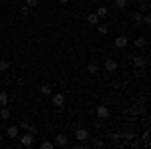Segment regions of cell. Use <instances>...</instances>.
<instances>
[{"mask_svg": "<svg viewBox=\"0 0 151 149\" xmlns=\"http://www.w3.org/2000/svg\"><path fill=\"white\" fill-rule=\"evenodd\" d=\"M50 103H52V107H57L58 111L65 107V95L63 93H52L50 95Z\"/></svg>", "mask_w": 151, "mask_h": 149, "instance_id": "1", "label": "cell"}, {"mask_svg": "<svg viewBox=\"0 0 151 149\" xmlns=\"http://www.w3.org/2000/svg\"><path fill=\"white\" fill-rule=\"evenodd\" d=\"M26 131H28V133H30V135H36V133H38V129H36V127L32 125V123H30V125H28V129H26Z\"/></svg>", "mask_w": 151, "mask_h": 149, "instance_id": "23", "label": "cell"}, {"mask_svg": "<svg viewBox=\"0 0 151 149\" xmlns=\"http://www.w3.org/2000/svg\"><path fill=\"white\" fill-rule=\"evenodd\" d=\"M133 22L137 24V26L143 24V14H141V12H135V14H133Z\"/></svg>", "mask_w": 151, "mask_h": 149, "instance_id": "20", "label": "cell"}, {"mask_svg": "<svg viewBox=\"0 0 151 149\" xmlns=\"http://www.w3.org/2000/svg\"><path fill=\"white\" fill-rule=\"evenodd\" d=\"M10 69V63L6 60V58H0V73H4V71Z\"/></svg>", "mask_w": 151, "mask_h": 149, "instance_id": "18", "label": "cell"}, {"mask_svg": "<svg viewBox=\"0 0 151 149\" xmlns=\"http://www.w3.org/2000/svg\"><path fill=\"white\" fill-rule=\"evenodd\" d=\"M38 89H40V93H42V95H52V87H50L48 83H42Z\"/></svg>", "mask_w": 151, "mask_h": 149, "instance_id": "14", "label": "cell"}, {"mask_svg": "<svg viewBox=\"0 0 151 149\" xmlns=\"http://www.w3.org/2000/svg\"><path fill=\"white\" fill-rule=\"evenodd\" d=\"M55 145H58V147H67V145H69V135H65V133L55 135Z\"/></svg>", "mask_w": 151, "mask_h": 149, "instance_id": "3", "label": "cell"}, {"mask_svg": "<svg viewBox=\"0 0 151 149\" xmlns=\"http://www.w3.org/2000/svg\"><path fill=\"white\" fill-rule=\"evenodd\" d=\"M99 20H101V18L97 16V12H91V14L87 16V22H89V26H97V24H99Z\"/></svg>", "mask_w": 151, "mask_h": 149, "instance_id": "10", "label": "cell"}, {"mask_svg": "<svg viewBox=\"0 0 151 149\" xmlns=\"http://www.w3.org/2000/svg\"><path fill=\"white\" fill-rule=\"evenodd\" d=\"M97 30H99V35H107V32H109V26L105 22H99L97 24Z\"/></svg>", "mask_w": 151, "mask_h": 149, "instance_id": "17", "label": "cell"}, {"mask_svg": "<svg viewBox=\"0 0 151 149\" xmlns=\"http://www.w3.org/2000/svg\"><path fill=\"white\" fill-rule=\"evenodd\" d=\"M28 125H30L28 119H22V121H20V129H28Z\"/></svg>", "mask_w": 151, "mask_h": 149, "instance_id": "26", "label": "cell"}, {"mask_svg": "<svg viewBox=\"0 0 151 149\" xmlns=\"http://www.w3.org/2000/svg\"><path fill=\"white\" fill-rule=\"evenodd\" d=\"M20 14H22V16H28V14H30V8H28V6L24 4L22 8H20Z\"/></svg>", "mask_w": 151, "mask_h": 149, "instance_id": "24", "label": "cell"}, {"mask_svg": "<svg viewBox=\"0 0 151 149\" xmlns=\"http://www.w3.org/2000/svg\"><path fill=\"white\" fill-rule=\"evenodd\" d=\"M133 65H135L137 69H145V67H147V58H145V55H135V57H133Z\"/></svg>", "mask_w": 151, "mask_h": 149, "instance_id": "4", "label": "cell"}, {"mask_svg": "<svg viewBox=\"0 0 151 149\" xmlns=\"http://www.w3.org/2000/svg\"><path fill=\"white\" fill-rule=\"evenodd\" d=\"M145 45H147V38H145V36H137V38L133 40V46H135V48H143Z\"/></svg>", "mask_w": 151, "mask_h": 149, "instance_id": "11", "label": "cell"}, {"mask_svg": "<svg viewBox=\"0 0 151 149\" xmlns=\"http://www.w3.org/2000/svg\"><path fill=\"white\" fill-rule=\"evenodd\" d=\"M70 0H58V4H69Z\"/></svg>", "mask_w": 151, "mask_h": 149, "instance_id": "28", "label": "cell"}, {"mask_svg": "<svg viewBox=\"0 0 151 149\" xmlns=\"http://www.w3.org/2000/svg\"><path fill=\"white\" fill-rule=\"evenodd\" d=\"M105 71H109V73H115L117 71V60L115 58H105Z\"/></svg>", "mask_w": 151, "mask_h": 149, "instance_id": "8", "label": "cell"}, {"mask_svg": "<svg viewBox=\"0 0 151 149\" xmlns=\"http://www.w3.org/2000/svg\"><path fill=\"white\" fill-rule=\"evenodd\" d=\"M10 101V97H8V93L6 91H0V107H6Z\"/></svg>", "mask_w": 151, "mask_h": 149, "instance_id": "12", "label": "cell"}, {"mask_svg": "<svg viewBox=\"0 0 151 149\" xmlns=\"http://www.w3.org/2000/svg\"><path fill=\"white\" fill-rule=\"evenodd\" d=\"M2 143H4V135H0V145H2Z\"/></svg>", "mask_w": 151, "mask_h": 149, "instance_id": "29", "label": "cell"}, {"mask_svg": "<svg viewBox=\"0 0 151 149\" xmlns=\"http://www.w3.org/2000/svg\"><path fill=\"white\" fill-rule=\"evenodd\" d=\"M107 2H113V0H107Z\"/></svg>", "mask_w": 151, "mask_h": 149, "instance_id": "30", "label": "cell"}, {"mask_svg": "<svg viewBox=\"0 0 151 149\" xmlns=\"http://www.w3.org/2000/svg\"><path fill=\"white\" fill-rule=\"evenodd\" d=\"M26 6L28 8H35V6H38V0H26Z\"/></svg>", "mask_w": 151, "mask_h": 149, "instance_id": "25", "label": "cell"}, {"mask_svg": "<svg viewBox=\"0 0 151 149\" xmlns=\"http://www.w3.org/2000/svg\"><path fill=\"white\" fill-rule=\"evenodd\" d=\"M89 137H91V133H89L87 129H83V127H79V129L75 131V139H77V141H87Z\"/></svg>", "mask_w": 151, "mask_h": 149, "instance_id": "5", "label": "cell"}, {"mask_svg": "<svg viewBox=\"0 0 151 149\" xmlns=\"http://www.w3.org/2000/svg\"><path fill=\"white\" fill-rule=\"evenodd\" d=\"M52 147H55L52 141H42V143H40V149H52Z\"/></svg>", "mask_w": 151, "mask_h": 149, "instance_id": "22", "label": "cell"}, {"mask_svg": "<svg viewBox=\"0 0 151 149\" xmlns=\"http://www.w3.org/2000/svg\"><path fill=\"white\" fill-rule=\"evenodd\" d=\"M151 22V16L149 14H145V16H143V24H149Z\"/></svg>", "mask_w": 151, "mask_h": 149, "instance_id": "27", "label": "cell"}, {"mask_svg": "<svg viewBox=\"0 0 151 149\" xmlns=\"http://www.w3.org/2000/svg\"><path fill=\"white\" fill-rule=\"evenodd\" d=\"M127 45H129V38L125 35H119L115 38V46H117V48H125Z\"/></svg>", "mask_w": 151, "mask_h": 149, "instance_id": "7", "label": "cell"}, {"mask_svg": "<svg viewBox=\"0 0 151 149\" xmlns=\"http://www.w3.org/2000/svg\"><path fill=\"white\" fill-rule=\"evenodd\" d=\"M91 145H93V147H105V141L103 139H93Z\"/></svg>", "mask_w": 151, "mask_h": 149, "instance_id": "21", "label": "cell"}, {"mask_svg": "<svg viewBox=\"0 0 151 149\" xmlns=\"http://www.w3.org/2000/svg\"><path fill=\"white\" fill-rule=\"evenodd\" d=\"M107 14H109V8H107V6H99V8H97V16H99V18H107Z\"/></svg>", "mask_w": 151, "mask_h": 149, "instance_id": "15", "label": "cell"}, {"mask_svg": "<svg viewBox=\"0 0 151 149\" xmlns=\"http://www.w3.org/2000/svg\"><path fill=\"white\" fill-rule=\"evenodd\" d=\"M87 71H89L91 75H97V73H99V65H97V63H89V67H87Z\"/></svg>", "mask_w": 151, "mask_h": 149, "instance_id": "19", "label": "cell"}, {"mask_svg": "<svg viewBox=\"0 0 151 149\" xmlns=\"http://www.w3.org/2000/svg\"><path fill=\"white\" fill-rule=\"evenodd\" d=\"M97 117H99L101 121H107V119L111 117V113H109V109H107L105 105H99V107H97Z\"/></svg>", "mask_w": 151, "mask_h": 149, "instance_id": "6", "label": "cell"}, {"mask_svg": "<svg viewBox=\"0 0 151 149\" xmlns=\"http://www.w3.org/2000/svg\"><path fill=\"white\" fill-rule=\"evenodd\" d=\"M20 145H22V147H32V145H35V135H30V133L26 131L22 137H20Z\"/></svg>", "mask_w": 151, "mask_h": 149, "instance_id": "2", "label": "cell"}, {"mask_svg": "<svg viewBox=\"0 0 151 149\" xmlns=\"http://www.w3.org/2000/svg\"><path fill=\"white\" fill-rule=\"evenodd\" d=\"M113 6L117 10H125L127 8V0H113Z\"/></svg>", "mask_w": 151, "mask_h": 149, "instance_id": "13", "label": "cell"}, {"mask_svg": "<svg viewBox=\"0 0 151 149\" xmlns=\"http://www.w3.org/2000/svg\"><path fill=\"white\" fill-rule=\"evenodd\" d=\"M6 135L10 139H16L18 135H20V127H16V125H10L8 129H6Z\"/></svg>", "mask_w": 151, "mask_h": 149, "instance_id": "9", "label": "cell"}, {"mask_svg": "<svg viewBox=\"0 0 151 149\" xmlns=\"http://www.w3.org/2000/svg\"><path fill=\"white\" fill-rule=\"evenodd\" d=\"M0 119H10V109H8V105L0 109Z\"/></svg>", "mask_w": 151, "mask_h": 149, "instance_id": "16", "label": "cell"}]
</instances>
